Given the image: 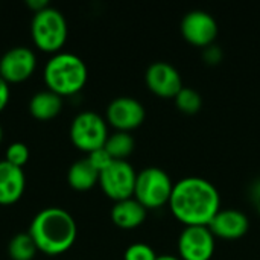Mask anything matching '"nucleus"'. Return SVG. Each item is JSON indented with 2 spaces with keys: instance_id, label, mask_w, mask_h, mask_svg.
Instances as JSON below:
<instances>
[{
  "instance_id": "nucleus-6",
  "label": "nucleus",
  "mask_w": 260,
  "mask_h": 260,
  "mask_svg": "<svg viewBox=\"0 0 260 260\" xmlns=\"http://www.w3.org/2000/svg\"><path fill=\"white\" fill-rule=\"evenodd\" d=\"M108 136L107 120L94 111H82L76 114L70 125L72 143L88 154L104 148Z\"/></svg>"
},
{
  "instance_id": "nucleus-22",
  "label": "nucleus",
  "mask_w": 260,
  "mask_h": 260,
  "mask_svg": "<svg viewBox=\"0 0 260 260\" xmlns=\"http://www.w3.org/2000/svg\"><path fill=\"white\" fill-rule=\"evenodd\" d=\"M157 253L154 248L145 242H134L131 244L123 254V260H155Z\"/></svg>"
},
{
  "instance_id": "nucleus-29",
  "label": "nucleus",
  "mask_w": 260,
  "mask_h": 260,
  "mask_svg": "<svg viewBox=\"0 0 260 260\" xmlns=\"http://www.w3.org/2000/svg\"><path fill=\"white\" fill-rule=\"evenodd\" d=\"M257 212H259V215H260V198H259V201H257Z\"/></svg>"
},
{
  "instance_id": "nucleus-7",
  "label": "nucleus",
  "mask_w": 260,
  "mask_h": 260,
  "mask_svg": "<svg viewBox=\"0 0 260 260\" xmlns=\"http://www.w3.org/2000/svg\"><path fill=\"white\" fill-rule=\"evenodd\" d=\"M136 180L137 172L126 160H114L99 174V184L104 193L114 201L134 197Z\"/></svg>"
},
{
  "instance_id": "nucleus-13",
  "label": "nucleus",
  "mask_w": 260,
  "mask_h": 260,
  "mask_svg": "<svg viewBox=\"0 0 260 260\" xmlns=\"http://www.w3.org/2000/svg\"><path fill=\"white\" fill-rule=\"evenodd\" d=\"M215 238L235 241L247 235L250 229L248 216L238 209H219L209 224Z\"/></svg>"
},
{
  "instance_id": "nucleus-27",
  "label": "nucleus",
  "mask_w": 260,
  "mask_h": 260,
  "mask_svg": "<svg viewBox=\"0 0 260 260\" xmlns=\"http://www.w3.org/2000/svg\"><path fill=\"white\" fill-rule=\"evenodd\" d=\"M155 260H181L180 257H177V256H174V254H160V256H157V259Z\"/></svg>"
},
{
  "instance_id": "nucleus-12",
  "label": "nucleus",
  "mask_w": 260,
  "mask_h": 260,
  "mask_svg": "<svg viewBox=\"0 0 260 260\" xmlns=\"http://www.w3.org/2000/svg\"><path fill=\"white\" fill-rule=\"evenodd\" d=\"M148 88L160 98H175L184 87L178 69L168 61H155L145 72Z\"/></svg>"
},
{
  "instance_id": "nucleus-18",
  "label": "nucleus",
  "mask_w": 260,
  "mask_h": 260,
  "mask_svg": "<svg viewBox=\"0 0 260 260\" xmlns=\"http://www.w3.org/2000/svg\"><path fill=\"white\" fill-rule=\"evenodd\" d=\"M104 148L114 160H126L136 148V140L126 131H116L108 136Z\"/></svg>"
},
{
  "instance_id": "nucleus-28",
  "label": "nucleus",
  "mask_w": 260,
  "mask_h": 260,
  "mask_svg": "<svg viewBox=\"0 0 260 260\" xmlns=\"http://www.w3.org/2000/svg\"><path fill=\"white\" fill-rule=\"evenodd\" d=\"M2 139H3V129H2V126H0V143H2Z\"/></svg>"
},
{
  "instance_id": "nucleus-14",
  "label": "nucleus",
  "mask_w": 260,
  "mask_h": 260,
  "mask_svg": "<svg viewBox=\"0 0 260 260\" xmlns=\"http://www.w3.org/2000/svg\"><path fill=\"white\" fill-rule=\"evenodd\" d=\"M26 177L21 168L0 160V206L15 204L24 193Z\"/></svg>"
},
{
  "instance_id": "nucleus-2",
  "label": "nucleus",
  "mask_w": 260,
  "mask_h": 260,
  "mask_svg": "<svg viewBox=\"0 0 260 260\" xmlns=\"http://www.w3.org/2000/svg\"><path fill=\"white\" fill-rule=\"evenodd\" d=\"M27 233L34 239L38 251L47 256H58L73 247L78 227L67 210L61 207H46L32 218Z\"/></svg>"
},
{
  "instance_id": "nucleus-5",
  "label": "nucleus",
  "mask_w": 260,
  "mask_h": 260,
  "mask_svg": "<svg viewBox=\"0 0 260 260\" xmlns=\"http://www.w3.org/2000/svg\"><path fill=\"white\" fill-rule=\"evenodd\" d=\"M174 181L171 175L157 166H149L137 172L136 187H134V198L149 209H158L165 204H169Z\"/></svg>"
},
{
  "instance_id": "nucleus-26",
  "label": "nucleus",
  "mask_w": 260,
  "mask_h": 260,
  "mask_svg": "<svg viewBox=\"0 0 260 260\" xmlns=\"http://www.w3.org/2000/svg\"><path fill=\"white\" fill-rule=\"evenodd\" d=\"M26 5H27V8H30V9L34 11V14H35V12H40V11L46 9V8L49 6V2H47V0H26Z\"/></svg>"
},
{
  "instance_id": "nucleus-15",
  "label": "nucleus",
  "mask_w": 260,
  "mask_h": 260,
  "mask_svg": "<svg viewBox=\"0 0 260 260\" xmlns=\"http://www.w3.org/2000/svg\"><path fill=\"white\" fill-rule=\"evenodd\" d=\"M148 209L142 206L134 197L116 201L111 209V219L120 229H136L142 225L146 219Z\"/></svg>"
},
{
  "instance_id": "nucleus-11",
  "label": "nucleus",
  "mask_w": 260,
  "mask_h": 260,
  "mask_svg": "<svg viewBox=\"0 0 260 260\" xmlns=\"http://www.w3.org/2000/svg\"><path fill=\"white\" fill-rule=\"evenodd\" d=\"M37 67V55L32 49L17 46L0 58V76L8 84H18L32 76Z\"/></svg>"
},
{
  "instance_id": "nucleus-20",
  "label": "nucleus",
  "mask_w": 260,
  "mask_h": 260,
  "mask_svg": "<svg viewBox=\"0 0 260 260\" xmlns=\"http://www.w3.org/2000/svg\"><path fill=\"white\" fill-rule=\"evenodd\" d=\"M177 108L184 114H197L203 107V98L198 90L192 87H183L174 98Z\"/></svg>"
},
{
  "instance_id": "nucleus-24",
  "label": "nucleus",
  "mask_w": 260,
  "mask_h": 260,
  "mask_svg": "<svg viewBox=\"0 0 260 260\" xmlns=\"http://www.w3.org/2000/svg\"><path fill=\"white\" fill-rule=\"evenodd\" d=\"M203 58L207 64H218L221 59H222V50L219 46H216L215 43L204 47V52H203Z\"/></svg>"
},
{
  "instance_id": "nucleus-10",
  "label": "nucleus",
  "mask_w": 260,
  "mask_h": 260,
  "mask_svg": "<svg viewBox=\"0 0 260 260\" xmlns=\"http://www.w3.org/2000/svg\"><path fill=\"white\" fill-rule=\"evenodd\" d=\"M146 117L143 104L133 96H119L113 99L105 111V120L116 128V131H126L139 128Z\"/></svg>"
},
{
  "instance_id": "nucleus-8",
  "label": "nucleus",
  "mask_w": 260,
  "mask_h": 260,
  "mask_svg": "<svg viewBox=\"0 0 260 260\" xmlns=\"http://www.w3.org/2000/svg\"><path fill=\"white\" fill-rule=\"evenodd\" d=\"M216 247V238L207 225H186L178 236V254L181 260H210Z\"/></svg>"
},
{
  "instance_id": "nucleus-1",
  "label": "nucleus",
  "mask_w": 260,
  "mask_h": 260,
  "mask_svg": "<svg viewBox=\"0 0 260 260\" xmlns=\"http://www.w3.org/2000/svg\"><path fill=\"white\" fill-rule=\"evenodd\" d=\"M172 215L186 225H207L221 209L216 186L203 177H184L174 184L169 200Z\"/></svg>"
},
{
  "instance_id": "nucleus-21",
  "label": "nucleus",
  "mask_w": 260,
  "mask_h": 260,
  "mask_svg": "<svg viewBox=\"0 0 260 260\" xmlns=\"http://www.w3.org/2000/svg\"><path fill=\"white\" fill-rule=\"evenodd\" d=\"M5 160L17 168H21L27 163L29 160V149L24 143L21 142H14L11 143L8 148H6V152H5Z\"/></svg>"
},
{
  "instance_id": "nucleus-4",
  "label": "nucleus",
  "mask_w": 260,
  "mask_h": 260,
  "mask_svg": "<svg viewBox=\"0 0 260 260\" xmlns=\"http://www.w3.org/2000/svg\"><path fill=\"white\" fill-rule=\"evenodd\" d=\"M30 35L34 44L47 53H58L67 40V21L61 11L47 6L35 12L30 21Z\"/></svg>"
},
{
  "instance_id": "nucleus-9",
  "label": "nucleus",
  "mask_w": 260,
  "mask_h": 260,
  "mask_svg": "<svg viewBox=\"0 0 260 260\" xmlns=\"http://www.w3.org/2000/svg\"><path fill=\"white\" fill-rule=\"evenodd\" d=\"M180 29L183 38L197 47H207L213 44L218 37L216 20L204 9H192L186 12L181 18Z\"/></svg>"
},
{
  "instance_id": "nucleus-23",
  "label": "nucleus",
  "mask_w": 260,
  "mask_h": 260,
  "mask_svg": "<svg viewBox=\"0 0 260 260\" xmlns=\"http://www.w3.org/2000/svg\"><path fill=\"white\" fill-rule=\"evenodd\" d=\"M87 158H88L90 163L99 171V174H101L104 169H107V168L114 161V158L108 154V151H107L105 148H99V149L90 152Z\"/></svg>"
},
{
  "instance_id": "nucleus-16",
  "label": "nucleus",
  "mask_w": 260,
  "mask_h": 260,
  "mask_svg": "<svg viewBox=\"0 0 260 260\" xmlns=\"http://www.w3.org/2000/svg\"><path fill=\"white\" fill-rule=\"evenodd\" d=\"M62 110V98L50 90L35 93L29 101V113L38 120H50Z\"/></svg>"
},
{
  "instance_id": "nucleus-3",
  "label": "nucleus",
  "mask_w": 260,
  "mask_h": 260,
  "mask_svg": "<svg viewBox=\"0 0 260 260\" xmlns=\"http://www.w3.org/2000/svg\"><path fill=\"white\" fill-rule=\"evenodd\" d=\"M47 90L62 96L81 91L87 82L88 70L85 62L75 53L58 52L44 66L43 73Z\"/></svg>"
},
{
  "instance_id": "nucleus-17",
  "label": "nucleus",
  "mask_w": 260,
  "mask_h": 260,
  "mask_svg": "<svg viewBox=\"0 0 260 260\" xmlns=\"http://www.w3.org/2000/svg\"><path fill=\"white\" fill-rule=\"evenodd\" d=\"M67 183L75 190H88L99 183V171L88 158L78 160L67 171Z\"/></svg>"
},
{
  "instance_id": "nucleus-19",
  "label": "nucleus",
  "mask_w": 260,
  "mask_h": 260,
  "mask_svg": "<svg viewBox=\"0 0 260 260\" xmlns=\"http://www.w3.org/2000/svg\"><path fill=\"white\" fill-rule=\"evenodd\" d=\"M38 248L29 233L15 235L8 244V254L12 260H32Z\"/></svg>"
},
{
  "instance_id": "nucleus-25",
  "label": "nucleus",
  "mask_w": 260,
  "mask_h": 260,
  "mask_svg": "<svg viewBox=\"0 0 260 260\" xmlns=\"http://www.w3.org/2000/svg\"><path fill=\"white\" fill-rule=\"evenodd\" d=\"M11 98V90H9V84L0 76V113L5 110V107L8 105Z\"/></svg>"
}]
</instances>
